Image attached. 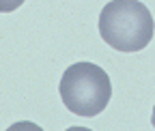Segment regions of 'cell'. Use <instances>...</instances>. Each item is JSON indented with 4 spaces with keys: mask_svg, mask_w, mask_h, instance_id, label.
<instances>
[{
    "mask_svg": "<svg viewBox=\"0 0 155 131\" xmlns=\"http://www.w3.org/2000/svg\"><path fill=\"white\" fill-rule=\"evenodd\" d=\"M151 123H153V129H155V105H153V114H151Z\"/></svg>",
    "mask_w": 155,
    "mask_h": 131,
    "instance_id": "cell-6",
    "label": "cell"
},
{
    "mask_svg": "<svg viewBox=\"0 0 155 131\" xmlns=\"http://www.w3.org/2000/svg\"><path fill=\"white\" fill-rule=\"evenodd\" d=\"M26 0H0V13H11L15 9H19Z\"/></svg>",
    "mask_w": 155,
    "mask_h": 131,
    "instance_id": "cell-4",
    "label": "cell"
},
{
    "mask_svg": "<svg viewBox=\"0 0 155 131\" xmlns=\"http://www.w3.org/2000/svg\"><path fill=\"white\" fill-rule=\"evenodd\" d=\"M67 131H93V129H86V127H69Z\"/></svg>",
    "mask_w": 155,
    "mask_h": 131,
    "instance_id": "cell-5",
    "label": "cell"
},
{
    "mask_svg": "<svg viewBox=\"0 0 155 131\" xmlns=\"http://www.w3.org/2000/svg\"><path fill=\"white\" fill-rule=\"evenodd\" d=\"M61 99L78 116H97L106 110L112 97V84L108 73L93 62H75L61 78Z\"/></svg>",
    "mask_w": 155,
    "mask_h": 131,
    "instance_id": "cell-2",
    "label": "cell"
},
{
    "mask_svg": "<svg viewBox=\"0 0 155 131\" xmlns=\"http://www.w3.org/2000/svg\"><path fill=\"white\" fill-rule=\"evenodd\" d=\"M7 131H43L37 123H30V120H19V123H13Z\"/></svg>",
    "mask_w": 155,
    "mask_h": 131,
    "instance_id": "cell-3",
    "label": "cell"
},
{
    "mask_svg": "<svg viewBox=\"0 0 155 131\" xmlns=\"http://www.w3.org/2000/svg\"><path fill=\"white\" fill-rule=\"evenodd\" d=\"M153 30V15L138 0H112L99 13V34L116 52H140L151 43Z\"/></svg>",
    "mask_w": 155,
    "mask_h": 131,
    "instance_id": "cell-1",
    "label": "cell"
}]
</instances>
